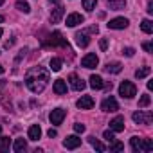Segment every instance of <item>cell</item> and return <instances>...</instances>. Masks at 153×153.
<instances>
[{"mask_svg": "<svg viewBox=\"0 0 153 153\" xmlns=\"http://www.w3.org/2000/svg\"><path fill=\"white\" fill-rule=\"evenodd\" d=\"M74 131H76V133H83V131H85V124L76 123V124H74Z\"/></svg>", "mask_w": 153, "mask_h": 153, "instance_id": "d6a6232c", "label": "cell"}, {"mask_svg": "<svg viewBox=\"0 0 153 153\" xmlns=\"http://www.w3.org/2000/svg\"><path fill=\"white\" fill-rule=\"evenodd\" d=\"M0 22H4V16H2V15H0Z\"/></svg>", "mask_w": 153, "mask_h": 153, "instance_id": "7bdbcfd3", "label": "cell"}, {"mask_svg": "<svg viewBox=\"0 0 153 153\" xmlns=\"http://www.w3.org/2000/svg\"><path fill=\"white\" fill-rule=\"evenodd\" d=\"M149 103H151V97H149V94H144V96L139 99V106H140V108H146V106H149Z\"/></svg>", "mask_w": 153, "mask_h": 153, "instance_id": "4dcf8cb0", "label": "cell"}, {"mask_svg": "<svg viewBox=\"0 0 153 153\" xmlns=\"http://www.w3.org/2000/svg\"><path fill=\"white\" fill-rule=\"evenodd\" d=\"M0 135H2V128H0Z\"/></svg>", "mask_w": 153, "mask_h": 153, "instance_id": "f6af8a7d", "label": "cell"}, {"mask_svg": "<svg viewBox=\"0 0 153 153\" xmlns=\"http://www.w3.org/2000/svg\"><path fill=\"white\" fill-rule=\"evenodd\" d=\"M9 148H11V139L9 137H2L0 135V151H9Z\"/></svg>", "mask_w": 153, "mask_h": 153, "instance_id": "7402d4cb", "label": "cell"}, {"mask_svg": "<svg viewBox=\"0 0 153 153\" xmlns=\"http://www.w3.org/2000/svg\"><path fill=\"white\" fill-rule=\"evenodd\" d=\"M88 142H90V144H92V146H94L97 151H105V149H106V146H105L103 142H99L96 137H88Z\"/></svg>", "mask_w": 153, "mask_h": 153, "instance_id": "484cf974", "label": "cell"}, {"mask_svg": "<svg viewBox=\"0 0 153 153\" xmlns=\"http://www.w3.org/2000/svg\"><path fill=\"white\" fill-rule=\"evenodd\" d=\"M63 146H65L67 149H76V148L81 146V139H79L78 135H70V137H67V139L63 140Z\"/></svg>", "mask_w": 153, "mask_h": 153, "instance_id": "8fae6325", "label": "cell"}, {"mask_svg": "<svg viewBox=\"0 0 153 153\" xmlns=\"http://www.w3.org/2000/svg\"><path fill=\"white\" fill-rule=\"evenodd\" d=\"M151 149H153L151 139H140V151H151Z\"/></svg>", "mask_w": 153, "mask_h": 153, "instance_id": "83f0119b", "label": "cell"}, {"mask_svg": "<svg viewBox=\"0 0 153 153\" xmlns=\"http://www.w3.org/2000/svg\"><path fill=\"white\" fill-rule=\"evenodd\" d=\"M49 119H51V123L52 124H61L63 123V119H65V110L63 108H54L52 112H51V115H49Z\"/></svg>", "mask_w": 153, "mask_h": 153, "instance_id": "ba28073f", "label": "cell"}, {"mask_svg": "<svg viewBox=\"0 0 153 153\" xmlns=\"http://www.w3.org/2000/svg\"><path fill=\"white\" fill-rule=\"evenodd\" d=\"M110 130H112L114 133H119V131H123V130H124V117L117 115L115 119H112V121H110Z\"/></svg>", "mask_w": 153, "mask_h": 153, "instance_id": "7c38bea8", "label": "cell"}, {"mask_svg": "<svg viewBox=\"0 0 153 153\" xmlns=\"http://www.w3.org/2000/svg\"><path fill=\"white\" fill-rule=\"evenodd\" d=\"M105 70H106V72H112V74H119V72L123 70V65H121L119 61H112V63H106Z\"/></svg>", "mask_w": 153, "mask_h": 153, "instance_id": "ffe728a7", "label": "cell"}, {"mask_svg": "<svg viewBox=\"0 0 153 153\" xmlns=\"http://www.w3.org/2000/svg\"><path fill=\"white\" fill-rule=\"evenodd\" d=\"M68 81H70V87H72L74 90H78V92L85 90V87H87V83H85L81 78H78L76 74H70V76H68Z\"/></svg>", "mask_w": 153, "mask_h": 153, "instance_id": "52a82bcc", "label": "cell"}, {"mask_svg": "<svg viewBox=\"0 0 153 153\" xmlns=\"http://www.w3.org/2000/svg\"><path fill=\"white\" fill-rule=\"evenodd\" d=\"M63 13H65V11H63V6L58 4V6L52 9V13H51V22H52V24H58V22L63 18Z\"/></svg>", "mask_w": 153, "mask_h": 153, "instance_id": "2e32d148", "label": "cell"}, {"mask_svg": "<svg viewBox=\"0 0 153 153\" xmlns=\"http://www.w3.org/2000/svg\"><path fill=\"white\" fill-rule=\"evenodd\" d=\"M49 83V72L43 67H33L25 74V85L33 94H42Z\"/></svg>", "mask_w": 153, "mask_h": 153, "instance_id": "6da1fadb", "label": "cell"}, {"mask_svg": "<svg viewBox=\"0 0 153 153\" xmlns=\"http://www.w3.org/2000/svg\"><path fill=\"white\" fill-rule=\"evenodd\" d=\"M27 137H29L31 140H38V139L42 137V128H40L38 124L29 126V130H27Z\"/></svg>", "mask_w": 153, "mask_h": 153, "instance_id": "ac0fdd59", "label": "cell"}, {"mask_svg": "<svg viewBox=\"0 0 153 153\" xmlns=\"http://www.w3.org/2000/svg\"><path fill=\"white\" fill-rule=\"evenodd\" d=\"M49 2H51V4H58V0H49Z\"/></svg>", "mask_w": 153, "mask_h": 153, "instance_id": "ab89813d", "label": "cell"}, {"mask_svg": "<svg viewBox=\"0 0 153 153\" xmlns=\"http://www.w3.org/2000/svg\"><path fill=\"white\" fill-rule=\"evenodd\" d=\"M128 18H123V16H117L114 20L108 22V29H126L128 27Z\"/></svg>", "mask_w": 153, "mask_h": 153, "instance_id": "9c48e42d", "label": "cell"}, {"mask_svg": "<svg viewBox=\"0 0 153 153\" xmlns=\"http://www.w3.org/2000/svg\"><path fill=\"white\" fill-rule=\"evenodd\" d=\"M130 146H131V151L133 153H139L140 151V139L139 137H131L130 139Z\"/></svg>", "mask_w": 153, "mask_h": 153, "instance_id": "4316f807", "label": "cell"}, {"mask_svg": "<svg viewBox=\"0 0 153 153\" xmlns=\"http://www.w3.org/2000/svg\"><path fill=\"white\" fill-rule=\"evenodd\" d=\"M101 110L103 112H117L119 110V105H117V101H115V97H106L103 103H101Z\"/></svg>", "mask_w": 153, "mask_h": 153, "instance_id": "8992f818", "label": "cell"}, {"mask_svg": "<svg viewBox=\"0 0 153 153\" xmlns=\"http://www.w3.org/2000/svg\"><path fill=\"white\" fill-rule=\"evenodd\" d=\"M52 88H54V92L58 96H63V94H67V81L65 79H56L54 85H52Z\"/></svg>", "mask_w": 153, "mask_h": 153, "instance_id": "e0dca14e", "label": "cell"}, {"mask_svg": "<svg viewBox=\"0 0 153 153\" xmlns=\"http://www.w3.org/2000/svg\"><path fill=\"white\" fill-rule=\"evenodd\" d=\"M47 133H49V137H51V139H52V137H56V135H58V131H56V130H54V128H51V130H49V131H47Z\"/></svg>", "mask_w": 153, "mask_h": 153, "instance_id": "f35d334b", "label": "cell"}, {"mask_svg": "<svg viewBox=\"0 0 153 153\" xmlns=\"http://www.w3.org/2000/svg\"><path fill=\"white\" fill-rule=\"evenodd\" d=\"M2 34H4V31H2V29H0V38H2Z\"/></svg>", "mask_w": 153, "mask_h": 153, "instance_id": "b9f144b4", "label": "cell"}, {"mask_svg": "<svg viewBox=\"0 0 153 153\" xmlns=\"http://www.w3.org/2000/svg\"><path fill=\"white\" fill-rule=\"evenodd\" d=\"M97 63H99V58H97L94 52L85 54V56H83V59H81V65H83L85 68H96V67H97Z\"/></svg>", "mask_w": 153, "mask_h": 153, "instance_id": "5b68a950", "label": "cell"}, {"mask_svg": "<svg viewBox=\"0 0 153 153\" xmlns=\"http://www.w3.org/2000/svg\"><path fill=\"white\" fill-rule=\"evenodd\" d=\"M16 9H18V11H22V13H25V15L31 11L29 4H27V2H24V0H16Z\"/></svg>", "mask_w": 153, "mask_h": 153, "instance_id": "f1b7e54d", "label": "cell"}, {"mask_svg": "<svg viewBox=\"0 0 153 153\" xmlns=\"http://www.w3.org/2000/svg\"><path fill=\"white\" fill-rule=\"evenodd\" d=\"M99 47H101V51H106V47H108V42H106V40H101V42H99Z\"/></svg>", "mask_w": 153, "mask_h": 153, "instance_id": "8d00e7d4", "label": "cell"}, {"mask_svg": "<svg viewBox=\"0 0 153 153\" xmlns=\"http://www.w3.org/2000/svg\"><path fill=\"white\" fill-rule=\"evenodd\" d=\"M149 15H153V2H151V0H149V2H148V9H146Z\"/></svg>", "mask_w": 153, "mask_h": 153, "instance_id": "74e56055", "label": "cell"}, {"mask_svg": "<svg viewBox=\"0 0 153 153\" xmlns=\"http://www.w3.org/2000/svg\"><path fill=\"white\" fill-rule=\"evenodd\" d=\"M47 45H52V47H65V49H68V42L61 36V33H52L51 34V38H49V42H47Z\"/></svg>", "mask_w": 153, "mask_h": 153, "instance_id": "277c9868", "label": "cell"}, {"mask_svg": "<svg viewBox=\"0 0 153 153\" xmlns=\"http://www.w3.org/2000/svg\"><path fill=\"white\" fill-rule=\"evenodd\" d=\"M142 49H144L146 52H153V43H151V42H144V43H142Z\"/></svg>", "mask_w": 153, "mask_h": 153, "instance_id": "e575fe53", "label": "cell"}, {"mask_svg": "<svg viewBox=\"0 0 153 153\" xmlns=\"http://www.w3.org/2000/svg\"><path fill=\"white\" fill-rule=\"evenodd\" d=\"M90 87L94 88V90H101V88H105V83H103V78L101 76H90Z\"/></svg>", "mask_w": 153, "mask_h": 153, "instance_id": "d6986e66", "label": "cell"}, {"mask_svg": "<svg viewBox=\"0 0 153 153\" xmlns=\"http://www.w3.org/2000/svg\"><path fill=\"white\" fill-rule=\"evenodd\" d=\"M13 149H15L16 153H22V151H25V149H27V142H25V139H15Z\"/></svg>", "mask_w": 153, "mask_h": 153, "instance_id": "44dd1931", "label": "cell"}, {"mask_svg": "<svg viewBox=\"0 0 153 153\" xmlns=\"http://www.w3.org/2000/svg\"><path fill=\"white\" fill-rule=\"evenodd\" d=\"M106 6H108L110 11H121V9L126 7V0H108Z\"/></svg>", "mask_w": 153, "mask_h": 153, "instance_id": "9a60e30c", "label": "cell"}, {"mask_svg": "<svg viewBox=\"0 0 153 153\" xmlns=\"http://www.w3.org/2000/svg\"><path fill=\"white\" fill-rule=\"evenodd\" d=\"M76 43H78L79 47H87L90 43V38H88V33L87 31H79V33H76Z\"/></svg>", "mask_w": 153, "mask_h": 153, "instance_id": "5bb4252c", "label": "cell"}, {"mask_svg": "<svg viewBox=\"0 0 153 153\" xmlns=\"http://www.w3.org/2000/svg\"><path fill=\"white\" fill-rule=\"evenodd\" d=\"M103 137H105V139H106L108 142H112V140L115 139V137H114V131H112V130H106V131L103 133Z\"/></svg>", "mask_w": 153, "mask_h": 153, "instance_id": "836d02e7", "label": "cell"}, {"mask_svg": "<svg viewBox=\"0 0 153 153\" xmlns=\"http://www.w3.org/2000/svg\"><path fill=\"white\" fill-rule=\"evenodd\" d=\"M2 4H4V0H0V6H2Z\"/></svg>", "mask_w": 153, "mask_h": 153, "instance_id": "ee69618b", "label": "cell"}, {"mask_svg": "<svg viewBox=\"0 0 153 153\" xmlns=\"http://www.w3.org/2000/svg\"><path fill=\"white\" fill-rule=\"evenodd\" d=\"M140 29H142L146 34H151V33H153V22H151V20H148V18H146V20H142Z\"/></svg>", "mask_w": 153, "mask_h": 153, "instance_id": "cb8c5ba5", "label": "cell"}, {"mask_svg": "<svg viewBox=\"0 0 153 153\" xmlns=\"http://www.w3.org/2000/svg\"><path fill=\"white\" fill-rule=\"evenodd\" d=\"M149 72H151V67L137 68V70H135V78H137V79H142V78H146V76H149Z\"/></svg>", "mask_w": 153, "mask_h": 153, "instance_id": "603a6c76", "label": "cell"}, {"mask_svg": "<svg viewBox=\"0 0 153 153\" xmlns=\"http://www.w3.org/2000/svg\"><path fill=\"white\" fill-rule=\"evenodd\" d=\"M123 149H124V144H123V142H119V140H115V139L110 142V151H123Z\"/></svg>", "mask_w": 153, "mask_h": 153, "instance_id": "f546056e", "label": "cell"}, {"mask_svg": "<svg viewBox=\"0 0 153 153\" xmlns=\"http://www.w3.org/2000/svg\"><path fill=\"white\" fill-rule=\"evenodd\" d=\"M135 94H137V87H135L131 81H123V83L119 85V96H121V97L131 99V97H135Z\"/></svg>", "mask_w": 153, "mask_h": 153, "instance_id": "7a4b0ae2", "label": "cell"}, {"mask_svg": "<svg viewBox=\"0 0 153 153\" xmlns=\"http://www.w3.org/2000/svg\"><path fill=\"white\" fill-rule=\"evenodd\" d=\"M96 4H97V0H83V7H85L87 11H94Z\"/></svg>", "mask_w": 153, "mask_h": 153, "instance_id": "1f68e13d", "label": "cell"}, {"mask_svg": "<svg viewBox=\"0 0 153 153\" xmlns=\"http://www.w3.org/2000/svg\"><path fill=\"white\" fill-rule=\"evenodd\" d=\"M2 72H4V67H2V65H0V74H2Z\"/></svg>", "mask_w": 153, "mask_h": 153, "instance_id": "60d3db41", "label": "cell"}, {"mask_svg": "<svg viewBox=\"0 0 153 153\" xmlns=\"http://www.w3.org/2000/svg\"><path fill=\"white\" fill-rule=\"evenodd\" d=\"M49 65H51V70H52V72H59V70H61V65H63V61H61L59 58H52Z\"/></svg>", "mask_w": 153, "mask_h": 153, "instance_id": "d4e9b609", "label": "cell"}, {"mask_svg": "<svg viewBox=\"0 0 153 153\" xmlns=\"http://www.w3.org/2000/svg\"><path fill=\"white\" fill-rule=\"evenodd\" d=\"M83 22H85V16L79 15V13H70V15L67 16V25H68V27H76V25H79V24H83Z\"/></svg>", "mask_w": 153, "mask_h": 153, "instance_id": "30bf717a", "label": "cell"}, {"mask_svg": "<svg viewBox=\"0 0 153 153\" xmlns=\"http://www.w3.org/2000/svg\"><path fill=\"white\" fill-rule=\"evenodd\" d=\"M76 105H78V108H81V110H90L94 106V99L90 96H81Z\"/></svg>", "mask_w": 153, "mask_h": 153, "instance_id": "4fadbf2b", "label": "cell"}, {"mask_svg": "<svg viewBox=\"0 0 153 153\" xmlns=\"http://www.w3.org/2000/svg\"><path fill=\"white\" fill-rule=\"evenodd\" d=\"M123 54H126L128 58H131V56L135 54V49H131V47H128V49H124V52H123Z\"/></svg>", "mask_w": 153, "mask_h": 153, "instance_id": "d590c367", "label": "cell"}, {"mask_svg": "<svg viewBox=\"0 0 153 153\" xmlns=\"http://www.w3.org/2000/svg\"><path fill=\"white\" fill-rule=\"evenodd\" d=\"M131 119H133L137 124H151L153 114H151V112H142V110H139V112H135V114L131 115Z\"/></svg>", "mask_w": 153, "mask_h": 153, "instance_id": "3957f363", "label": "cell"}]
</instances>
